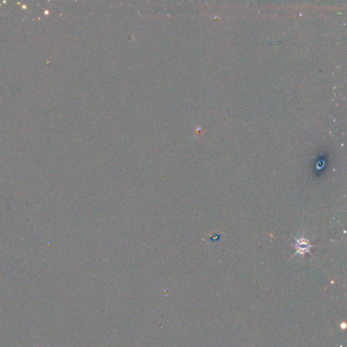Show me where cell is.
I'll list each match as a JSON object with an SVG mask.
<instances>
[{
  "label": "cell",
  "mask_w": 347,
  "mask_h": 347,
  "mask_svg": "<svg viewBox=\"0 0 347 347\" xmlns=\"http://www.w3.org/2000/svg\"><path fill=\"white\" fill-rule=\"evenodd\" d=\"M308 247H309V246H308V244H307L306 241H304L303 243H301V242L299 241V245H298V248H297V249H298L299 251H300L301 249L304 250V251H307V250H308Z\"/></svg>",
  "instance_id": "1"
}]
</instances>
